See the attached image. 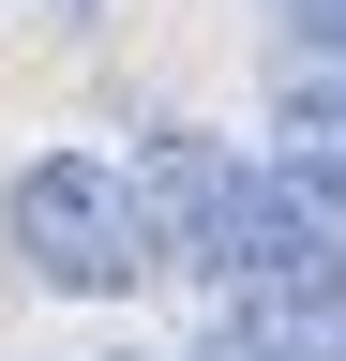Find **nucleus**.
I'll return each mask as SVG.
<instances>
[{
  "instance_id": "1",
  "label": "nucleus",
  "mask_w": 346,
  "mask_h": 361,
  "mask_svg": "<svg viewBox=\"0 0 346 361\" xmlns=\"http://www.w3.org/2000/svg\"><path fill=\"white\" fill-rule=\"evenodd\" d=\"M0 241H16L30 286H61V301H121L151 256V211H136V166H91V151H46V166H16V196H0Z\"/></svg>"
},
{
  "instance_id": "2",
  "label": "nucleus",
  "mask_w": 346,
  "mask_h": 361,
  "mask_svg": "<svg viewBox=\"0 0 346 361\" xmlns=\"http://www.w3.org/2000/svg\"><path fill=\"white\" fill-rule=\"evenodd\" d=\"M136 211H151L166 271H211V241H226V211H241V151L226 135H151L136 151Z\"/></svg>"
},
{
  "instance_id": "3",
  "label": "nucleus",
  "mask_w": 346,
  "mask_h": 361,
  "mask_svg": "<svg viewBox=\"0 0 346 361\" xmlns=\"http://www.w3.org/2000/svg\"><path fill=\"white\" fill-rule=\"evenodd\" d=\"M226 331L256 361H346V271H331V286H256V301H226Z\"/></svg>"
}]
</instances>
